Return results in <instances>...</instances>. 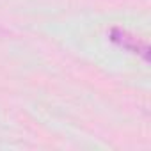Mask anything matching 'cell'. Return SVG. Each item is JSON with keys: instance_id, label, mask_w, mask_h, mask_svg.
<instances>
[{"instance_id": "6da1fadb", "label": "cell", "mask_w": 151, "mask_h": 151, "mask_svg": "<svg viewBox=\"0 0 151 151\" xmlns=\"http://www.w3.org/2000/svg\"><path fill=\"white\" fill-rule=\"evenodd\" d=\"M114 43H117V45H121L123 48H126V50H132V52H135V53H140L144 59H147V46L144 45V43H139L133 36H130L128 32H124V30H114L112 32V37H110Z\"/></svg>"}]
</instances>
